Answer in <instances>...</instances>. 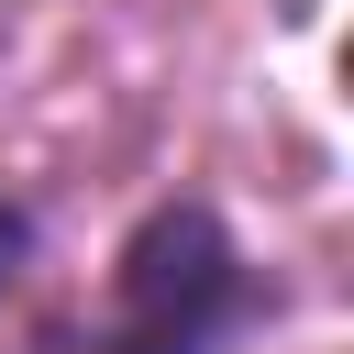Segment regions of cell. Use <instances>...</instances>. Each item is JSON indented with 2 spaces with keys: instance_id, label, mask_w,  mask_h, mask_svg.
Segmentation results:
<instances>
[{
  "instance_id": "cell-1",
  "label": "cell",
  "mask_w": 354,
  "mask_h": 354,
  "mask_svg": "<svg viewBox=\"0 0 354 354\" xmlns=\"http://www.w3.org/2000/svg\"><path fill=\"white\" fill-rule=\"evenodd\" d=\"M266 321V277L243 266L232 221L210 199H155L122 254H111V299L77 332V354H232Z\"/></svg>"
},
{
  "instance_id": "cell-2",
  "label": "cell",
  "mask_w": 354,
  "mask_h": 354,
  "mask_svg": "<svg viewBox=\"0 0 354 354\" xmlns=\"http://www.w3.org/2000/svg\"><path fill=\"white\" fill-rule=\"evenodd\" d=\"M22 266H33V210H22V199H0V299L22 288Z\"/></svg>"
}]
</instances>
